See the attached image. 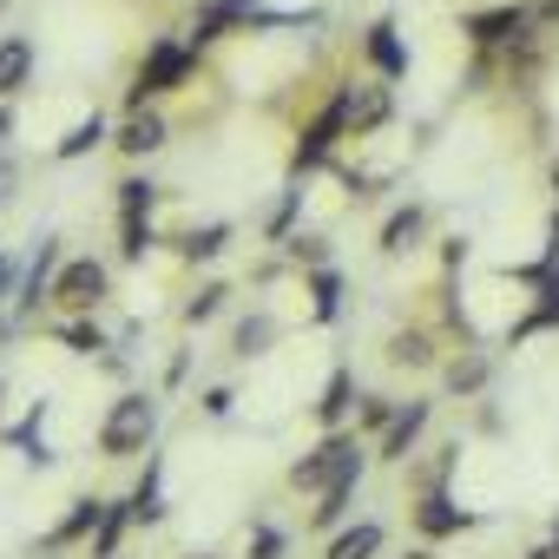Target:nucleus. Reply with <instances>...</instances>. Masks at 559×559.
I'll return each mask as SVG.
<instances>
[{
	"label": "nucleus",
	"mask_w": 559,
	"mask_h": 559,
	"mask_svg": "<svg viewBox=\"0 0 559 559\" xmlns=\"http://www.w3.org/2000/svg\"><path fill=\"white\" fill-rule=\"evenodd\" d=\"M284 546H290V533H284V526L257 520V526H250V539H243V559H284Z\"/></svg>",
	"instance_id": "c756f323"
},
{
	"label": "nucleus",
	"mask_w": 559,
	"mask_h": 559,
	"mask_svg": "<svg viewBox=\"0 0 559 559\" xmlns=\"http://www.w3.org/2000/svg\"><path fill=\"white\" fill-rule=\"evenodd\" d=\"M552 539H559V520H552Z\"/></svg>",
	"instance_id": "a18cd8bd"
},
{
	"label": "nucleus",
	"mask_w": 559,
	"mask_h": 559,
	"mask_svg": "<svg viewBox=\"0 0 559 559\" xmlns=\"http://www.w3.org/2000/svg\"><path fill=\"white\" fill-rule=\"evenodd\" d=\"M99 520H106V500H99V493H80V500H73V513L47 533V546H73V539L99 533Z\"/></svg>",
	"instance_id": "f3484780"
},
{
	"label": "nucleus",
	"mask_w": 559,
	"mask_h": 559,
	"mask_svg": "<svg viewBox=\"0 0 559 559\" xmlns=\"http://www.w3.org/2000/svg\"><path fill=\"white\" fill-rule=\"evenodd\" d=\"M382 539H389L382 520H356V526H336V533H330V552H323V559H376Z\"/></svg>",
	"instance_id": "f8f14e48"
},
{
	"label": "nucleus",
	"mask_w": 559,
	"mask_h": 559,
	"mask_svg": "<svg viewBox=\"0 0 559 559\" xmlns=\"http://www.w3.org/2000/svg\"><path fill=\"white\" fill-rule=\"evenodd\" d=\"M270 330H276V323H270L263 310H257V317H243V323H237V336H230V356H243V362H250V356H263Z\"/></svg>",
	"instance_id": "c85d7f7f"
},
{
	"label": "nucleus",
	"mask_w": 559,
	"mask_h": 559,
	"mask_svg": "<svg viewBox=\"0 0 559 559\" xmlns=\"http://www.w3.org/2000/svg\"><path fill=\"white\" fill-rule=\"evenodd\" d=\"M152 243H158V237H152V217H119V257H126V263H139Z\"/></svg>",
	"instance_id": "7c9ffc66"
},
{
	"label": "nucleus",
	"mask_w": 559,
	"mask_h": 559,
	"mask_svg": "<svg viewBox=\"0 0 559 559\" xmlns=\"http://www.w3.org/2000/svg\"><path fill=\"white\" fill-rule=\"evenodd\" d=\"M526 559H559V539H546V546H533Z\"/></svg>",
	"instance_id": "a19ab883"
},
{
	"label": "nucleus",
	"mask_w": 559,
	"mask_h": 559,
	"mask_svg": "<svg viewBox=\"0 0 559 559\" xmlns=\"http://www.w3.org/2000/svg\"><path fill=\"white\" fill-rule=\"evenodd\" d=\"M106 297H112V270H106L99 257H67V263H60V276H53V310L93 317Z\"/></svg>",
	"instance_id": "20e7f679"
},
{
	"label": "nucleus",
	"mask_w": 559,
	"mask_h": 559,
	"mask_svg": "<svg viewBox=\"0 0 559 559\" xmlns=\"http://www.w3.org/2000/svg\"><path fill=\"white\" fill-rule=\"evenodd\" d=\"M8 132H14V106L0 99V145H8Z\"/></svg>",
	"instance_id": "58836bf2"
},
{
	"label": "nucleus",
	"mask_w": 559,
	"mask_h": 559,
	"mask_svg": "<svg viewBox=\"0 0 559 559\" xmlns=\"http://www.w3.org/2000/svg\"><path fill=\"white\" fill-rule=\"evenodd\" d=\"M546 185H552V198H559V158H552V171H546Z\"/></svg>",
	"instance_id": "79ce46f5"
},
{
	"label": "nucleus",
	"mask_w": 559,
	"mask_h": 559,
	"mask_svg": "<svg viewBox=\"0 0 559 559\" xmlns=\"http://www.w3.org/2000/svg\"><path fill=\"white\" fill-rule=\"evenodd\" d=\"M369 461H362V441L349 435V428H330L297 467H290V487L297 493H323V487H336V480H349V474H362Z\"/></svg>",
	"instance_id": "7ed1b4c3"
},
{
	"label": "nucleus",
	"mask_w": 559,
	"mask_h": 559,
	"mask_svg": "<svg viewBox=\"0 0 559 559\" xmlns=\"http://www.w3.org/2000/svg\"><path fill=\"white\" fill-rule=\"evenodd\" d=\"M441 382H448V395H480V389H487V356H480V349L454 356V362L441 369Z\"/></svg>",
	"instance_id": "5701e85b"
},
{
	"label": "nucleus",
	"mask_w": 559,
	"mask_h": 559,
	"mask_svg": "<svg viewBox=\"0 0 559 559\" xmlns=\"http://www.w3.org/2000/svg\"><path fill=\"white\" fill-rule=\"evenodd\" d=\"M126 526H132V500H126V507L106 500V520H99V533H93V559H112L119 539H126Z\"/></svg>",
	"instance_id": "393cba45"
},
{
	"label": "nucleus",
	"mask_w": 559,
	"mask_h": 559,
	"mask_svg": "<svg viewBox=\"0 0 559 559\" xmlns=\"http://www.w3.org/2000/svg\"><path fill=\"white\" fill-rule=\"evenodd\" d=\"M421 224H428V211H421V204H402V211L382 224V257H402V250H415Z\"/></svg>",
	"instance_id": "aec40b11"
},
{
	"label": "nucleus",
	"mask_w": 559,
	"mask_h": 559,
	"mask_svg": "<svg viewBox=\"0 0 559 559\" xmlns=\"http://www.w3.org/2000/svg\"><path fill=\"white\" fill-rule=\"evenodd\" d=\"M336 139H349V119H343V99H330L304 132H297V152H290V178H310L317 165H330Z\"/></svg>",
	"instance_id": "39448f33"
},
{
	"label": "nucleus",
	"mask_w": 559,
	"mask_h": 559,
	"mask_svg": "<svg viewBox=\"0 0 559 559\" xmlns=\"http://www.w3.org/2000/svg\"><path fill=\"white\" fill-rule=\"evenodd\" d=\"M349 408H356V376H349V369H330V382H323V402H317V421H323V435H330V428H343V421H349Z\"/></svg>",
	"instance_id": "dca6fc26"
},
{
	"label": "nucleus",
	"mask_w": 559,
	"mask_h": 559,
	"mask_svg": "<svg viewBox=\"0 0 559 559\" xmlns=\"http://www.w3.org/2000/svg\"><path fill=\"white\" fill-rule=\"evenodd\" d=\"M408 520H415V533H421V539H454V533H467V526H474V513H467L448 487H428V493L408 507Z\"/></svg>",
	"instance_id": "6e6552de"
},
{
	"label": "nucleus",
	"mask_w": 559,
	"mask_h": 559,
	"mask_svg": "<svg viewBox=\"0 0 559 559\" xmlns=\"http://www.w3.org/2000/svg\"><path fill=\"white\" fill-rule=\"evenodd\" d=\"M533 290H539V297H533V310H526V323L513 330V343H520V336H533V330H559V270H546V276H539V284H533Z\"/></svg>",
	"instance_id": "6ab92c4d"
},
{
	"label": "nucleus",
	"mask_w": 559,
	"mask_h": 559,
	"mask_svg": "<svg viewBox=\"0 0 559 559\" xmlns=\"http://www.w3.org/2000/svg\"><path fill=\"white\" fill-rule=\"evenodd\" d=\"M290 257H297L304 270H323V263H330V243H323V237H290Z\"/></svg>",
	"instance_id": "f704fd0d"
},
{
	"label": "nucleus",
	"mask_w": 559,
	"mask_h": 559,
	"mask_svg": "<svg viewBox=\"0 0 559 559\" xmlns=\"http://www.w3.org/2000/svg\"><path fill=\"white\" fill-rule=\"evenodd\" d=\"M297 211H304V191H284V204L270 211V224H263V237L270 243H290V224H297Z\"/></svg>",
	"instance_id": "2f4dec72"
},
{
	"label": "nucleus",
	"mask_w": 559,
	"mask_h": 559,
	"mask_svg": "<svg viewBox=\"0 0 559 559\" xmlns=\"http://www.w3.org/2000/svg\"><path fill=\"white\" fill-rule=\"evenodd\" d=\"M428 415H435L428 402H402V408H395V421L382 428V441H376V454H382L389 467H402V461H408V448L421 441V428H428Z\"/></svg>",
	"instance_id": "9d476101"
},
{
	"label": "nucleus",
	"mask_w": 559,
	"mask_h": 559,
	"mask_svg": "<svg viewBox=\"0 0 559 559\" xmlns=\"http://www.w3.org/2000/svg\"><path fill=\"white\" fill-rule=\"evenodd\" d=\"M8 284H14V263L0 257V304H8Z\"/></svg>",
	"instance_id": "ea45409f"
},
{
	"label": "nucleus",
	"mask_w": 559,
	"mask_h": 559,
	"mask_svg": "<svg viewBox=\"0 0 559 559\" xmlns=\"http://www.w3.org/2000/svg\"><path fill=\"white\" fill-rule=\"evenodd\" d=\"M191 73H198V47H191V40H152L145 60H139V73H132V86H126V112H139V106H152V99H165V93H178Z\"/></svg>",
	"instance_id": "f257e3e1"
},
{
	"label": "nucleus",
	"mask_w": 559,
	"mask_h": 559,
	"mask_svg": "<svg viewBox=\"0 0 559 559\" xmlns=\"http://www.w3.org/2000/svg\"><path fill=\"white\" fill-rule=\"evenodd\" d=\"M152 204H158L152 178H119V217H152Z\"/></svg>",
	"instance_id": "cd10ccee"
},
{
	"label": "nucleus",
	"mask_w": 559,
	"mask_h": 559,
	"mask_svg": "<svg viewBox=\"0 0 559 559\" xmlns=\"http://www.w3.org/2000/svg\"><path fill=\"white\" fill-rule=\"evenodd\" d=\"M126 158H152V152H165V119L152 112V106H139V112H126V126H119V139H112Z\"/></svg>",
	"instance_id": "9b49d317"
},
{
	"label": "nucleus",
	"mask_w": 559,
	"mask_h": 559,
	"mask_svg": "<svg viewBox=\"0 0 559 559\" xmlns=\"http://www.w3.org/2000/svg\"><path fill=\"white\" fill-rule=\"evenodd\" d=\"M402 559H435V552H428V546H421V552H402Z\"/></svg>",
	"instance_id": "37998d69"
},
{
	"label": "nucleus",
	"mask_w": 559,
	"mask_h": 559,
	"mask_svg": "<svg viewBox=\"0 0 559 559\" xmlns=\"http://www.w3.org/2000/svg\"><path fill=\"white\" fill-rule=\"evenodd\" d=\"M356 487H362V474H349V480H336V487H323L317 493V513H310V526H343L349 520V500H356Z\"/></svg>",
	"instance_id": "4be33fe9"
},
{
	"label": "nucleus",
	"mask_w": 559,
	"mask_h": 559,
	"mask_svg": "<svg viewBox=\"0 0 559 559\" xmlns=\"http://www.w3.org/2000/svg\"><path fill=\"white\" fill-rule=\"evenodd\" d=\"M60 343H67L73 356H99V349H106V330H99L93 317H67V323H60Z\"/></svg>",
	"instance_id": "bb28decb"
},
{
	"label": "nucleus",
	"mask_w": 559,
	"mask_h": 559,
	"mask_svg": "<svg viewBox=\"0 0 559 559\" xmlns=\"http://www.w3.org/2000/svg\"><path fill=\"white\" fill-rule=\"evenodd\" d=\"M158 474H165V461L152 454V461H145V480L132 487V526H158V520H165V500H158Z\"/></svg>",
	"instance_id": "412c9836"
},
{
	"label": "nucleus",
	"mask_w": 559,
	"mask_h": 559,
	"mask_svg": "<svg viewBox=\"0 0 559 559\" xmlns=\"http://www.w3.org/2000/svg\"><path fill=\"white\" fill-rule=\"evenodd\" d=\"M224 297H230V290H224V284H204V290H198V297H191V304H185V323H191V330H198V323H211V317H217V310H224Z\"/></svg>",
	"instance_id": "473e14b6"
},
{
	"label": "nucleus",
	"mask_w": 559,
	"mask_h": 559,
	"mask_svg": "<svg viewBox=\"0 0 559 559\" xmlns=\"http://www.w3.org/2000/svg\"><path fill=\"white\" fill-rule=\"evenodd\" d=\"M230 408H237V395H230V389H204V415H211V421H224Z\"/></svg>",
	"instance_id": "c9c22d12"
},
{
	"label": "nucleus",
	"mask_w": 559,
	"mask_h": 559,
	"mask_svg": "<svg viewBox=\"0 0 559 559\" xmlns=\"http://www.w3.org/2000/svg\"><path fill=\"white\" fill-rule=\"evenodd\" d=\"M533 27H559V0H533Z\"/></svg>",
	"instance_id": "e433bc0d"
},
{
	"label": "nucleus",
	"mask_w": 559,
	"mask_h": 559,
	"mask_svg": "<svg viewBox=\"0 0 559 559\" xmlns=\"http://www.w3.org/2000/svg\"><path fill=\"white\" fill-rule=\"evenodd\" d=\"M93 145H106V119H99V112H86V119H80L60 145H53V158H86Z\"/></svg>",
	"instance_id": "a878e982"
},
{
	"label": "nucleus",
	"mask_w": 559,
	"mask_h": 559,
	"mask_svg": "<svg viewBox=\"0 0 559 559\" xmlns=\"http://www.w3.org/2000/svg\"><path fill=\"white\" fill-rule=\"evenodd\" d=\"M27 80H34V40L8 34V40H0V99H14Z\"/></svg>",
	"instance_id": "ddd939ff"
},
{
	"label": "nucleus",
	"mask_w": 559,
	"mask_h": 559,
	"mask_svg": "<svg viewBox=\"0 0 559 559\" xmlns=\"http://www.w3.org/2000/svg\"><path fill=\"white\" fill-rule=\"evenodd\" d=\"M0 395H8V389H0Z\"/></svg>",
	"instance_id": "49530a36"
},
{
	"label": "nucleus",
	"mask_w": 559,
	"mask_h": 559,
	"mask_svg": "<svg viewBox=\"0 0 559 559\" xmlns=\"http://www.w3.org/2000/svg\"><path fill=\"white\" fill-rule=\"evenodd\" d=\"M152 435H158V402L145 389H126L106 421H99V454L106 461H132V454H152Z\"/></svg>",
	"instance_id": "f03ea898"
},
{
	"label": "nucleus",
	"mask_w": 559,
	"mask_h": 559,
	"mask_svg": "<svg viewBox=\"0 0 559 559\" xmlns=\"http://www.w3.org/2000/svg\"><path fill=\"white\" fill-rule=\"evenodd\" d=\"M336 99H343L349 139H369V132H382V126H389V112H395V93H389V80H349Z\"/></svg>",
	"instance_id": "423d86ee"
},
{
	"label": "nucleus",
	"mask_w": 559,
	"mask_h": 559,
	"mask_svg": "<svg viewBox=\"0 0 559 559\" xmlns=\"http://www.w3.org/2000/svg\"><path fill=\"white\" fill-rule=\"evenodd\" d=\"M14 178H21V165H14V158H0V204L14 198Z\"/></svg>",
	"instance_id": "4c0bfd02"
},
{
	"label": "nucleus",
	"mask_w": 559,
	"mask_h": 559,
	"mask_svg": "<svg viewBox=\"0 0 559 559\" xmlns=\"http://www.w3.org/2000/svg\"><path fill=\"white\" fill-rule=\"evenodd\" d=\"M263 14L250 8V0H204V8L191 14V47L204 53L211 40H224V34H237V27H257Z\"/></svg>",
	"instance_id": "1a4fd4ad"
},
{
	"label": "nucleus",
	"mask_w": 559,
	"mask_h": 559,
	"mask_svg": "<svg viewBox=\"0 0 559 559\" xmlns=\"http://www.w3.org/2000/svg\"><path fill=\"white\" fill-rule=\"evenodd\" d=\"M224 243H230V224H204V230L178 237V257L185 263H211V257H224Z\"/></svg>",
	"instance_id": "b1692460"
},
{
	"label": "nucleus",
	"mask_w": 559,
	"mask_h": 559,
	"mask_svg": "<svg viewBox=\"0 0 559 559\" xmlns=\"http://www.w3.org/2000/svg\"><path fill=\"white\" fill-rule=\"evenodd\" d=\"M304 297H310V317L317 323H336V310H343V276L323 263V270H310L304 276Z\"/></svg>",
	"instance_id": "a211bd4d"
},
{
	"label": "nucleus",
	"mask_w": 559,
	"mask_h": 559,
	"mask_svg": "<svg viewBox=\"0 0 559 559\" xmlns=\"http://www.w3.org/2000/svg\"><path fill=\"white\" fill-rule=\"evenodd\" d=\"M461 34H467L480 53H493V47H513L520 34H533V8H526V0H507V8L467 14V21H461Z\"/></svg>",
	"instance_id": "0eeeda50"
},
{
	"label": "nucleus",
	"mask_w": 559,
	"mask_h": 559,
	"mask_svg": "<svg viewBox=\"0 0 559 559\" xmlns=\"http://www.w3.org/2000/svg\"><path fill=\"white\" fill-rule=\"evenodd\" d=\"M395 408H402V402H389V395H362V428L382 435V428L395 421Z\"/></svg>",
	"instance_id": "72a5a7b5"
},
{
	"label": "nucleus",
	"mask_w": 559,
	"mask_h": 559,
	"mask_svg": "<svg viewBox=\"0 0 559 559\" xmlns=\"http://www.w3.org/2000/svg\"><path fill=\"white\" fill-rule=\"evenodd\" d=\"M382 356H389V369H435V362H441V356H435V336H428V330H395Z\"/></svg>",
	"instance_id": "2eb2a0df"
},
{
	"label": "nucleus",
	"mask_w": 559,
	"mask_h": 559,
	"mask_svg": "<svg viewBox=\"0 0 559 559\" xmlns=\"http://www.w3.org/2000/svg\"><path fill=\"white\" fill-rule=\"evenodd\" d=\"M362 47H369V60H376L382 80H402V73H408V47L395 40V21H376V27L362 34Z\"/></svg>",
	"instance_id": "4468645a"
},
{
	"label": "nucleus",
	"mask_w": 559,
	"mask_h": 559,
	"mask_svg": "<svg viewBox=\"0 0 559 559\" xmlns=\"http://www.w3.org/2000/svg\"><path fill=\"white\" fill-rule=\"evenodd\" d=\"M185 559H217V552H185Z\"/></svg>",
	"instance_id": "c03bdc74"
}]
</instances>
